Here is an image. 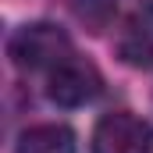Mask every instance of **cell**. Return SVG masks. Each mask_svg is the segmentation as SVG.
<instances>
[{
  "instance_id": "cell-1",
  "label": "cell",
  "mask_w": 153,
  "mask_h": 153,
  "mask_svg": "<svg viewBox=\"0 0 153 153\" xmlns=\"http://www.w3.org/2000/svg\"><path fill=\"white\" fill-rule=\"evenodd\" d=\"M7 57L22 71H53L61 61L71 57V39L50 22H32L7 39Z\"/></svg>"
},
{
  "instance_id": "cell-2",
  "label": "cell",
  "mask_w": 153,
  "mask_h": 153,
  "mask_svg": "<svg viewBox=\"0 0 153 153\" xmlns=\"http://www.w3.org/2000/svg\"><path fill=\"white\" fill-rule=\"evenodd\" d=\"M93 153H153V128L150 121L128 114V111H114L103 114L93 128Z\"/></svg>"
},
{
  "instance_id": "cell-3",
  "label": "cell",
  "mask_w": 153,
  "mask_h": 153,
  "mask_svg": "<svg viewBox=\"0 0 153 153\" xmlns=\"http://www.w3.org/2000/svg\"><path fill=\"white\" fill-rule=\"evenodd\" d=\"M100 85H103V78L100 71L85 61V57H68V61H61L50 78H46V96L57 103V107H82V103H89V100H96V93H100Z\"/></svg>"
},
{
  "instance_id": "cell-4",
  "label": "cell",
  "mask_w": 153,
  "mask_h": 153,
  "mask_svg": "<svg viewBox=\"0 0 153 153\" xmlns=\"http://www.w3.org/2000/svg\"><path fill=\"white\" fill-rule=\"evenodd\" d=\"M117 57L128 68H153V4L139 7L125 22L117 36Z\"/></svg>"
},
{
  "instance_id": "cell-5",
  "label": "cell",
  "mask_w": 153,
  "mask_h": 153,
  "mask_svg": "<svg viewBox=\"0 0 153 153\" xmlns=\"http://www.w3.org/2000/svg\"><path fill=\"white\" fill-rule=\"evenodd\" d=\"M14 153H75V132L68 125H32L18 135Z\"/></svg>"
},
{
  "instance_id": "cell-6",
  "label": "cell",
  "mask_w": 153,
  "mask_h": 153,
  "mask_svg": "<svg viewBox=\"0 0 153 153\" xmlns=\"http://www.w3.org/2000/svg\"><path fill=\"white\" fill-rule=\"evenodd\" d=\"M75 14L82 18V22L93 25V32H100V29L111 22L114 4H111V0H78V4H75Z\"/></svg>"
}]
</instances>
